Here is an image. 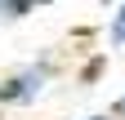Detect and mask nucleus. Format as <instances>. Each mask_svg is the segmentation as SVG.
Listing matches in <instances>:
<instances>
[{"label": "nucleus", "instance_id": "39448f33", "mask_svg": "<svg viewBox=\"0 0 125 120\" xmlns=\"http://www.w3.org/2000/svg\"><path fill=\"white\" fill-rule=\"evenodd\" d=\"M112 116H116V120H125V89H121V94H116V102H112Z\"/></svg>", "mask_w": 125, "mask_h": 120}, {"label": "nucleus", "instance_id": "20e7f679", "mask_svg": "<svg viewBox=\"0 0 125 120\" xmlns=\"http://www.w3.org/2000/svg\"><path fill=\"white\" fill-rule=\"evenodd\" d=\"M107 44L112 49H125V0L112 9V18H107Z\"/></svg>", "mask_w": 125, "mask_h": 120}, {"label": "nucleus", "instance_id": "f03ea898", "mask_svg": "<svg viewBox=\"0 0 125 120\" xmlns=\"http://www.w3.org/2000/svg\"><path fill=\"white\" fill-rule=\"evenodd\" d=\"M49 5H58V0H0V18L5 22H22L36 9H49Z\"/></svg>", "mask_w": 125, "mask_h": 120}, {"label": "nucleus", "instance_id": "7ed1b4c3", "mask_svg": "<svg viewBox=\"0 0 125 120\" xmlns=\"http://www.w3.org/2000/svg\"><path fill=\"white\" fill-rule=\"evenodd\" d=\"M107 71V49H98V53H89L85 62H81V71H76V80L81 85H98V76Z\"/></svg>", "mask_w": 125, "mask_h": 120}, {"label": "nucleus", "instance_id": "f257e3e1", "mask_svg": "<svg viewBox=\"0 0 125 120\" xmlns=\"http://www.w3.org/2000/svg\"><path fill=\"white\" fill-rule=\"evenodd\" d=\"M58 62L54 58H36V62H22L0 76V107H31V102L45 98V89L54 85Z\"/></svg>", "mask_w": 125, "mask_h": 120}, {"label": "nucleus", "instance_id": "423d86ee", "mask_svg": "<svg viewBox=\"0 0 125 120\" xmlns=\"http://www.w3.org/2000/svg\"><path fill=\"white\" fill-rule=\"evenodd\" d=\"M81 120H116L112 111H89V116H81Z\"/></svg>", "mask_w": 125, "mask_h": 120}]
</instances>
